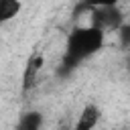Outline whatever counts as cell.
Returning a JSON list of instances; mask_svg holds the SVG:
<instances>
[{
    "instance_id": "obj_1",
    "label": "cell",
    "mask_w": 130,
    "mask_h": 130,
    "mask_svg": "<svg viewBox=\"0 0 130 130\" xmlns=\"http://www.w3.org/2000/svg\"><path fill=\"white\" fill-rule=\"evenodd\" d=\"M106 35L108 32H104L102 28H98L93 24L71 28V32L65 39L63 59H61V65H59L57 73L59 75H69L81 63H85L95 53H100L106 45Z\"/></svg>"
},
{
    "instance_id": "obj_2",
    "label": "cell",
    "mask_w": 130,
    "mask_h": 130,
    "mask_svg": "<svg viewBox=\"0 0 130 130\" xmlns=\"http://www.w3.org/2000/svg\"><path fill=\"white\" fill-rule=\"evenodd\" d=\"M126 22L120 4L116 6H93L89 8V24L102 28L104 32H116Z\"/></svg>"
},
{
    "instance_id": "obj_3",
    "label": "cell",
    "mask_w": 130,
    "mask_h": 130,
    "mask_svg": "<svg viewBox=\"0 0 130 130\" xmlns=\"http://www.w3.org/2000/svg\"><path fill=\"white\" fill-rule=\"evenodd\" d=\"M43 65H45V57H43L41 53H35V55L26 61V65H24V73H22V89H24V91L30 89V87L37 83Z\"/></svg>"
},
{
    "instance_id": "obj_4",
    "label": "cell",
    "mask_w": 130,
    "mask_h": 130,
    "mask_svg": "<svg viewBox=\"0 0 130 130\" xmlns=\"http://www.w3.org/2000/svg\"><path fill=\"white\" fill-rule=\"evenodd\" d=\"M102 118V110L98 104H85L77 116V122H75V130H91L98 126Z\"/></svg>"
},
{
    "instance_id": "obj_5",
    "label": "cell",
    "mask_w": 130,
    "mask_h": 130,
    "mask_svg": "<svg viewBox=\"0 0 130 130\" xmlns=\"http://www.w3.org/2000/svg\"><path fill=\"white\" fill-rule=\"evenodd\" d=\"M22 10V0H0V22L6 24L14 20Z\"/></svg>"
},
{
    "instance_id": "obj_6",
    "label": "cell",
    "mask_w": 130,
    "mask_h": 130,
    "mask_svg": "<svg viewBox=\"0 0 130 130\" xmlns=\"http://www.w3.org/2000/svg\"><path fill=\"white\" fill-rule=\"evenodd\" d=\"M43 126V114L41 112H24L16 124L18 130H39Z\"/></svg>"
},
{
    "instance_id": "obj_7",
    "label": "cell",
    "mask_w": 130,
    "mask_h": 130,
    "mask_svg": "<svg viewBox=\"0 0 130 130\" xmlns=\"http://www.w3.org/2000/svg\"><path fill=\"white\" fill-rule=\"evenodd\" d=\"M116 35H118V45H120V49L130 51V20H126V22L116 30Z\"/></svg>"
},
{
    "instance_id": "obj_8",
    "label": "cell",
    "mask_w": 130,
    "mask_h": 130,
    "mask_svg": "<svg viewBox=\"0 0 130 130\" xmlns=\"http://www.w3.org/2000/svg\"><path fill=\"white\" fill-rule=\"evenodd\" d=\"M124 0H83L85 8H93V6H116Z\"/></svg>"
}]
</instances>
